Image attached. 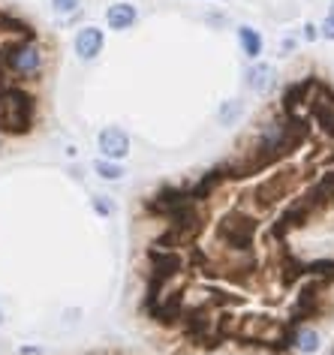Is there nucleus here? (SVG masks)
Returning <instances> with one entry per match:
<instances>
[{"mask_svg":"<svg viewBox=\"0 0 334 355\" xmlns=\"http://www.w3.org/2000/svg\"><path fill=\"white\" fill-rule=\"evenodd\" d=\"M319 37L334 42V15H328V19H325V21L319 24Z\"/></svg>","mask_w":334,"mask_h":355,"instance_id":"2eb2a0df","label":"nucleus"},{"mask_svg":"<svg viewBox=\"0 0 334 355\" xmlns=\"http://www.w3.org/2000/svg\"><path fill=\"white\" fill-rule=\"evenodd\" d=\"M271 78H274V67L262 64V60H253V67L247 69V87H250V91H256V94L268 91Z\"/></svg>","mask_w":334,"mask_h":355,"instance_id":"1a4fd4ad","label":"nucleus"},{"mask_svg":"<svg viewBox=\"0 0 334 355\" xmlns=\"http://www.w3.org/2000/svg\"><path fill=\"white\" fill-rule=\"evenodd\" d=\"M94 211L96 214H103V217H112L115 214V202H112L109 196H96L94 199Z\"/></svg>","mask_w":334,"mask_h":355,"instance_id":"4468645a","label":"nucleus"},{"mask_svg":"<svg viewBox=\"0 0 334 355\" xmlns=\"http://www.w3.org/2000/svg\"><path fill=\"white\" fill-rule=\"evenodd\" d=\"M238 42H241V51L250 60H259L262 46H265V42H262V33L256 28H250V24H241V28H238Z\"/></svg>","mask_w":334,"mask_h":355,"instance_id":"9d476101","label":"nucleus"},{"mask_svg":"<svg viewBox=\"0 0 334 355\" xmlns=\"http://www.w3.org/2000/svg\"><path fill=\"white\" fill-rule=\"evenodd\" d=\"M33 112H37V100L21 91V87H0V132L10 136H24L33 130Z\"/></svg>","mask_w":334,"mask_h":355,"instance_id":"f257e3e1","label":"nucleus"},{"mask_svg":"<svg viewBox=\"0 0 334 355\" xmlns=\"http://www.w3.org/2000/svg\"><path fill=\"white\" fill-rule=\"evenodd\" d=\"M103 42H105V37H103L100 28H82L76 33V55H78V60H94L103 51Z\"/></svg>","mask_w":334,"mask_h":355,"instance_id":"423d86ee","label":"nucleus"},{"mask_svg":"<svg viewBox=\"0 0 334 355\" xmlns=\"http://www.w3.org/2000/svg\"><path fill=\"white\" fill-rule=\"evenodd\" d=\"M328 15H334V0H331V10H328Z\"/></svg>","mask_w":334,"mask_h":355,"instance_id":"6ab92c4d","label":"nucleus"},{"mask_svg":"<svg viewBox=\"0 0 334 355\" xmlns=\"http://www.w3.org/2000/svg\"><path fill=\"white\" fill-rule=\"evenodd\" d=\"M295 178H298V168H280V172L268 175L265 181H262L259 187L253 190V199H256V205L259 208H271L277 199H283L286 193L292 190Z\"/></svg>","mask_w":334,"mask_h":355,"instance_id":"7ed1b4c3","label":"nucleus"},{"mask_svg":"<svg viewBox=\"0 0 334 355\" xmlns=\"http://www.w3.org/2000/svg\"><path fill=\"white\" fill-rule=\"evenodd\" d=\"M105 21H109L112 31H130L139 21V10L127 0H118V3H112L105 10Z\"/></svg>","mask_w":334,"mask_h":355,"instance_id":"0eeeda50","label":"nucleus"},{"mask_svg":"<svg viewBox=\"0 0 334 355\" xmlns=\"http://www.w3.org/2000/svg\"><path fill=\"white\" fill-rule=\"evenodd\" d=\"M313 91V78H304V82H295L283 91V112L286 114H298V109L307 103V96Z\"/></svg>","mask_w":334,"mask_h":355,"instance_id":"6e6552de","label":"nucleus"},{"mask_svg":"<svg viewBox=\"0 0 334 355\" xmlns=\"http://www.w3.org/2000/svg\"><path fill=\"white\" fill-rule=\"evenodd\" d=\"M0 322H3V313H0Z\"/></svg>","mask_w":334,"mask_h":355,"instance_id":"aec40b11","label":"nucleus"},{"mask_svg":"<svg viewBox=\"0 0 334 355\" xmlns=\"http://www.w3.org/2000/svg\"><path fill=\"white\" fill-rule=\"evenodd\" d=\"M241 112H244V105L238 100H226L223 105H220V112H217V121L223 123V127H232V123L241 118Z\"/></svg>","mask_w":334,"mask_h":355,"instance_id":"ddd939ff","label":"nucleus"},{"mask_svg":"<svg viewBox=\"0 0 334 355\" xmlns=\"http://www.w3.org/2000/svg\"><path fill=\"white\" fill-rule=\"evenodd\" d=\"M259 223L244 211H229L223 220L217 223V238L223 244H229L232 250H250L253 238H256Z\"/></svg>","mask_w":334,"mask_h":355,"instance_id":"f03ea898","label":"nucleus"},{"mask_svg":"<svg viewBox=\"0 0 334 355\" xmlns=\"http://www.w3.org/2000/svg\"><path fill=\"white\" fill-rule=\"evenodd\" d=\"M100 150L105 159H124L130 154V136L121 127H105L100 132Z\"/></svg>","mask_w":334,"mask_h":355,"instance_id":"20e7f679","label":"nucleus"},{"mask_svg":"<svg viewBox=\"0 0 334 355\" xmlns=\"http://www.w3.org/2000/svg\"><path fill=\"white\" fill-rule=\"evenodd\" d=\"M94 168L100 178H105V181H121V178L127 175L118 159H94Z\"/></svg>","mask_w":334,"mask_h":355,"instance_id":"f8f14e48","label":"nucleus"},{"mask_svg":"<svg viewBox=\"0 0 334 355\" xmlns=\"http://www.w3.org/2000/svg\"><path fill=\"white\" fill-rule=\"evenodd\" d=\"M51 6H55L58 12H76V6H78V0H51Z\"/></svg>","mask_w":334,"mask_h":355,"instance_id":"dca6fc26","label":"nucleus"},{"mask_svg":"<svg viewBox=\"0 0 334 355\" xmlns=\"http://www.w3.org/2000/svg\"><path fill=\"white\" fill-rule=\"evenodd\" d=\"M39 67H42L39 49L30 46V42L24 40L21 46L15 49V55H12V60H10V69H12V73H24V76H37Z\"/></svg>","mask_w":334,"mask_h":355,"instance_id":"39448f33","label":"nucleus"},{"mask_svg":"<svg viewBox=\"0 0 334 355\" xmlns=\"http://www.w3.org/2000/svg\"><path fill=\"white\" fill-rule=\"evenodd\" d=\"M304 40H307V42L319 40V28H316V24H310V21H307V24H304Z\"/></svg>","mask_w":334,"mask_h":355,"instance_id":"f3484780","label":"nucleus"},{"mask_svg":"<svg viewBox=\"0 0 334 355\" xmlns=\"http://www.w3.org/2000/svg\"><path fill=\"white\" fill-rule=\"evenodd\" d=\"M295 49V40H283V51H292Z\"/></svg>","mask_w":334,"mask_h":355,"instance_id":"a211bd4d","label":"nucleus"},{"mask_svg":"<svg viewBox=\"0 0 334 355\" xmlns=\"http://www.w3.org/2000/svg\"><path fill=\"white\" fill-rule=\"evenodd\" d=\"M292 346H295V352H301V355H316L322 349V337L316 328H298L292 337Z\"/></svg>","mask_w":334,"mask_h":355,"instance_id":"9b49d317","label":"nucleus"}]
</instances>
